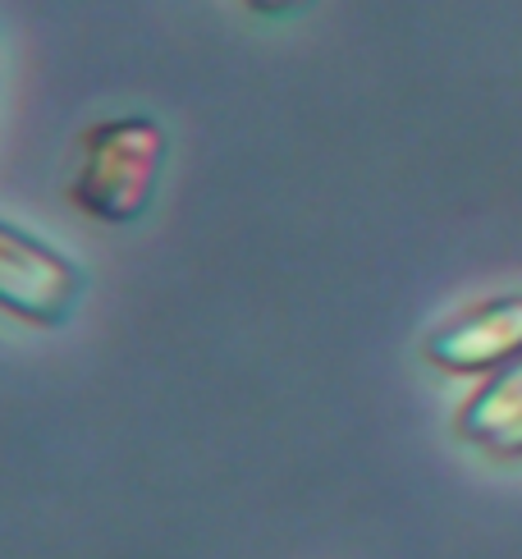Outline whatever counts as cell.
Instances as JSON below:
<instances>
[{
    "label": "cell",
    "instance_id": "cell-1",
    "mask_svg": "<svg viewBox=\"0 0 522 559\" xmlns=\"http://www.w3.org/2000/svg\"><path fill=\"white\" fill-rule=\"evenodd\" d=\"M165 170V129L147 115H115L79 138L69 202L102 225H129L152 206Z\"/></svg>",
    "mask_w": 522,
    "mask_h": 559
},
{
    "label": "cell",
    "instance_id": "cell-2",
    "mask_svg": "<svg viewBox=\"0 0 522 559\" xmlns=\"http://www.w3.org/2000/svg\"><path fill=\"white\" fill-rule=\"evenodd\" d=\"M83 294L79 266L14 221H0V312L28 325H64Z\"/></svg>",
    "mask_w": 522,
    "mask_h": 559
},
{
    "label": "cell",
    "instance_id": "cell-3",
    "mask_svg": "<svg viewBox=\"0 0 522 559\" xmlns=\"http://www.w3.org/2000/svg\"><path fill=\"white\" fill-rule=\"evenodd\" d=\"M426 362L454 377H490L522 358V298H486L426 340Z\"/></svg>",
    "mask_w": 522,
    "mask_h": 559
},
{
    "label": "cell",
    "instance_id": "cell-4",
    "mask_svg": "<svg viewBox=\"0 0 522 559\" xmlns=\"http://www.w3.org/2000/svg\"><path fill=\"white\" fill-rule=\"evenodd\" d=\"M454 427H459L463 440L486 445V450H495L509 431L522 427V358L505 362L500 371H490L486 385L459 408Z\"/></svg>",
    "mask_w": 522,
    "mask_h": 559
},
{
    "label": "cell",
    "instance_id": "cell-5",
    "mask_svg": "<svg viewBox=\"0 0 522 559\" xmlns=\"http://www.w3.org/2000/svg\"><path fill=\"white\" fill-rule=\"evenodd\" d=\"M294 5H298V0H248V10L266 14V19H271V14H289Z\"/></svg>",
    "mask_w": 522,
    "mask_h": 559
},
{
    "label": "cell",
    "instance_id": "cell-6",
    "mask_svg": "<svg viewBox=\"0 0 522 559\" xmlns=\"http://www.w3.org/2000/svg\"><path fill=\"white\" fill-rule=\"evenodd\" d=\"M495 454H505V459H522V427L518 431H509L500 445H495Z\"/></svg>",
    "mask_w": 522,
    "mask_h": 559
}]
</instances>
